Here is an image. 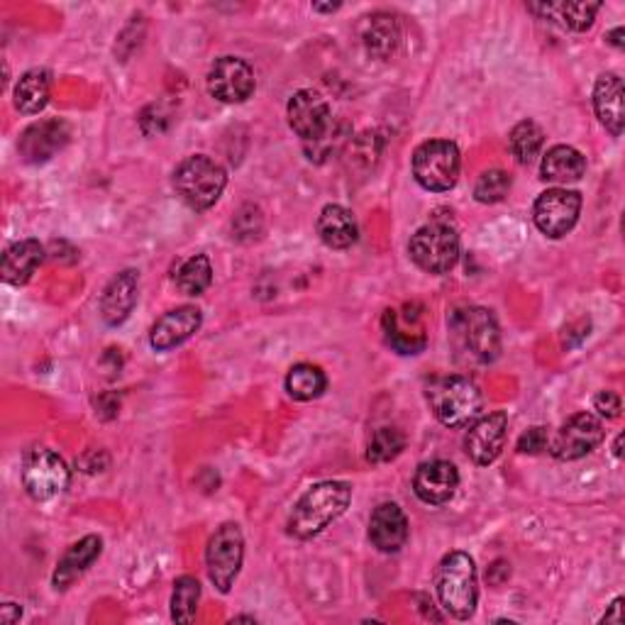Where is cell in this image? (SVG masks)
<instances>
[{
  "mask_svg": "<svg viewBox=\"0 0 625 625\" xmlns=\"http://www.w3.org/2000/svg\"><path fill=\"white\" fill-rule=\"evenodd\" d=\"M352 502V488L345 482H320L298 498L288 518V533L298 540L320 535L330 523L345 514Z\"/></svg>",
  "mask_w": 625,
  "mask_h": 625,
  "instance_id": "6da1fadb",
  "label": "cell"
},
{
  "mask_svg": "<svg viewBox=\"0 0 625 625\" xmlns=\"http://www.w3.org/2000/svg\"><path fill=\"white\" fill-rule=\"evenodd\" d=\"M435 591L443 609L450 616L467 621L474 616L479 601L476 567L467 552H450L445 555L435 571Z\"/></svg>",
  "mask_w": 625,
  "mask_h": 625,
  "instance_id": "7a4b0ae2",
  "label": "cell"
},
{
  "mask_svg": "<svg viewBox=\"0 0 625 625\" xmlns=\"http://www.w3.org/2000/svg\"><path fill=\"white\" fill-rule=\"evenodd\" d=\"M428 403L435 418L447 428H464L482 413V391L469 377H440L431 381L428 387Z\"/></svg>",
  "mask_w": 625,
  "mask_h": 625,
  "instance_id": "3957f363",
  "label": "cell"
},
{
  "mask_svg": "<svg viewBox=\"0 0 625 625\" xmlns=\"http://www.w3.org/2000/svg\"><path fill=\"white\" fill-rule=\"evenodd\" d=\"M227 186V174L221 164L205 154H193L174 172V189L193 211L213 208Z\"/></svg>",
  "mask_w": 625,
  "mask_h": 625,
  "instance_id": "277c9868",
  "label": "cell"
},
{
  "mask_svg": "<svg viewBox=\"0 0 625 625\" xmlns=\"http://www.w3.org/2000/svg\"><path fill=\"white\" fill-rule=\"evenodd\" d=\"M455 345L467 354V359L476 364H488L502 354V330L486 308L457 310L450 320Z\"/></svg>",
  "mask_w": 625,
  "mask_h": 625,
  "instance_id": "5b68a950",
  "label": "cell"
},
{
  "mask_svg": "<svg viewBox=\"0 0 625 625\" xmlns=\"http://www.w3.org/2000/svg\"><path fill=\"white\" fill-rule=\"evenodd\" d=\"M460 150L450 140H431L423 142L413 152V176L425 191L445 193L455 189L460 179Z\"/></svg>",
  "mask_w": 625,
  "mask_h": 625,
  "instance_id": "8992f818",
  "label": "cell"
},
{
  "mask_svg": "<svg viewBox=\"0 0 625 625\" xmlns=\"http://www.w3.org/2000/svg\"><path fill=\"white\" fill-rule=\"evenodd\" d=\"M411 259L428 274H447L460 262V235L450 223H428L411 237Z\"/></svg>",
  "mask_w": 625,
  "mask_h": 625,
  "instance_id": "52a82bcc",
  "label": "cell"
},
{
  "mask_svg": "<svg viewBox=\"0 0 625 625\" xmlns=\"http://www.w3.org/2000/svg\"><path fill=\"white\" fill-rule=\"evenodd\" d=\"M243 559H245L243 530H239L237 523H223L215 530L205 550L208 577H211L217 591L227 593L233 589L239 569H243Z\"/></svg>",
  "mask_w": 625,
  "mask_h": 625,
  "instance_id": "ba28073f",
  "label": "cell"
},
{
  "mask_svg": "<svg viewBox=\"0 0 625 625\" xmlns=\"http://www.w3.org/2000/svg\"><path fill=\"white\" fill-rule=\"evenodd\" d=\"M23 486L35 502H51L69 486V467L49 447L30 450L23 464Z\"/></svg>",
  "mask_w": 625,
  "mask_h": 625,
  "instance_id": "9c48e42d",
  "label": "cell"
},
{
  "mask_svg": "<svg viewBox=\"0 0 625 625\" xmlns=\"http://www.w3.org/2000/svg\"><path fill=\"white\" fill-rule=\"evenodd\" d=\"M603 423L593 413H577L552 437L547 450L559 462H575L603 443Z\"/></svg>",
  "mask_w": 625,
  "mask_h": 625,
  "instance_id": "30bf717a",
  "label": "cell"
},
{
  "mask_svg": "<svg viewBox=\"0 0 625 625\" xmlns=\"http://www.w3.org/2000/svg\"><path fill=\"white\" fill-rule=\"evenodd\" d=\"M579 213L581 196L569 189H547L545 193L538 196L533 205V221L538 231L552 239H559L571 233V227L579 221Z\"/></svg>",
  "mask_w": 625,
  "mask_h": 625,
  "instance_id": "8fae6325",
  "label": "cell"
},
{
  "mask_svg": "<svg viewBox=\"0 0 625 625\" xmlns=\"http://www.w3.org/2000/svg\"><path fill=\"white\" fill-rule=\"evenodd\" d=\"M208 93L221 103H245L255 93V71L245 59L221 57L208 74Z\"/></svg>",
  "mask_w": 625,
  "mask_h": 625,
  "instance_id": "7c38bea8",
  "label": "cell"
},
{
  "mask_svg": "<svg viewBox=\"0 0 625 625\" xmlns=\"http://www.w3.org/2000/svg\"><path fill=\"white\" fill-rule=\"evenodd\" d=\"M508 437V415L504 411H494L479 418L464 437V447L469 460L479 467H488L504 452Z\"/></svg>",
  "mask_w": 625,
  "mask_h": 625,
  "instance_id": "4fadbf2b",
  "label": "cell"
},
{
  "mask_svg": "<svg viewBox=\"0 0 625 625\" xmlns=\"http://www.w3.org/2000/svg\"><path fill=\"white\" fill-rule=\"evenodd\" d=\"M286 116L291 130H294L304 142L316 140L318 134L332 122L328 101L322 98L318 91L310 89H304L291 96Z\"/></svg>",
  "mask_w": 625,
  "mask_h": 625,
  "instance_id": "5bb4252c",
  "label": "cell"
},
{
  "mask_svg": "<svg viewBox=\"0 0 625 625\" xmlns=\"http://www.w3.org/2000/svg\"><path fill=\"white\" fill-rule=\"evenodd\" d=\"M460 486V472L452 462L433 460L423 462L413 476V492L428 506H443L455 496Z\"/></svg>",
  "mask_w": 625,
  "mask_h": 625,
  "instance_id": "9a60e30c",
  "label": "cell"
},
{
  "mask_svg": "<svg viewBox=\"0 0 625 625\" xmlns=\"http://www.w3.org/2000/svg\"><path fill=\"white\" fill-rule=\"evenodd\" d=\"M201 322L203 316L196 306H181L164 312L150 330V345L156 352H169L174 347H179L201 330Z\"/></svg>",
  "mask_w": 625,
  "mask_h": 625,
  "instance_id": "2e32d148",
  "label": "cell"
},
{
  "mask_svg": "<svg viewBox=\"0 0 625 625\" xmlns=\"http://www.w3.org/2000/svg\"><path fill=\"white\" fill-rule=\"evenodd\" d=\"M138 294H140V274L134 272V269H125L118 276H113L101 296L103 320L113 328L122 326L134 310V304H138Z\"/></svg>",
  "mask_w": 625,
  "mask_h": 625,
  "instance_id": "e0dca14e",
  "label": "cell"
},
{
  "mask_svg": "<svg viewBox=\"0 0 625 625\" xmlns=\"http://www.w3.org/2000/svg\"><path fill=\"white\" fill-rule=\"evenodd\" d=\"M369 540L379 552H399L409 540V518L396 504H381L369 518Z\"/></svg>",
  "mask_w": 625,
  "mask_h": 625,
  "instance_id": "ac0fdd59",
  "label": "cell"
},
{
  "mask_svg": "<svg viewBox=\"0 0 625 625\" xmlns=\"http://www.w3.org/2000/svg\"><path fill=\"white\" fill-rule=\"evenodd\" d=\"M593 110L613 138L623 134V81L618 74H603L593 86Z\"/></svg>",
  "mask_w": 625,
  "mask_h": 625,
  "instance_id": "d6986e66",
  "label": "cell"
},
{
  "mask_svg": "<svg viewBox=\"0 0 625 625\" xmlns=\"http://www.w3.org/2000/svg\"><path fill=\"white\" fill-rule=\"evenodd\" d=\"M69 138V128L61 120H47L33 125V128L25 130L23 140H20V154L25 156V162H45L57 150L64 148V142Z\"/></svg>",
  "mask_w": 625,
  "mask_h": 625,
  "instance_id": "ffe728a7",
  "label": "cell"
},
{
  "mask_svg": "<svg viewBox=\"0 0 625 625\" xmlns=\"http://www.w3.org/2000/svg\"><path fill=\"white\" fill-rule=\"evenodd\" d=\"M45 262V247L37 239H20V243L10 245L3 255V281L10 286L27 284L37 267Z\"/></svg>",
  "mask_w": 625,
  "mask_h": 625,
  "instance_id": "44dd1931",
  "label": "cell"
},
{
  "mask_svg": "<svg viewBox=\"0 0 625 625\" xmlns=\"http://www.w3.org/2000/svg\"><path fill=\"white\" fill-rule=\"evenodd\" d=\"M101 552L103 540L98 535H86L76 545H71L55 569V587L69 589L101 557Z\"/></svg>",
  "mask_w": 625,
  "mask_h": 625,
  "instance_id": "7402d4cb",
  "label": "cell"
},
{
  "mask_svg": "<svg viewBox=\"0 0 625 625\" xmlns=\"http://www.w3.org/2000/svg\"><path fill=\"white\" fill-rule=\"evenodd\" d=\"M318 235L332 249H347L357 243V221L345 205L330 203L318 215Z\"/></svg>",
  "mask_w": 625,
  "mask_h": 625,
  "instance_id": "603a6c76",
  "label": "cell"
},
{
  "mask_svg": "<svg viewBox=\"0 0 625 625\" xmlns=\"http://www.w3.org/2000/svg\"><path fill=\"white\" fill-rule=\"evenodd\" d=\"M585 154L575 148H567V144H555V148L547 150V154L543 156V166H540L543 179L552 184H575L585 176Z\"/></svg>",
  "mask_w": 625,
  "mask_h": 625,
  "instance_id": "cb8c5ba5",
  "label": "cell"
},
{
  "mask_svg": "<svg viewBox=\"0 0 625 625\" xmlns=\"http://www.w3.org/2000/svg\"><path fill=\"white\" fill-rule=\"evenodd\" d=\"M51 93V74L47 69H30L15 83V108L23 116H37L47 108Z\"/></svg>",
  "mask_w": 625,
  "mask_h": 625,
  "instance_id": "d4e9b609",
  "label": "cell"
},
{
  "mask_svg": "<svg viewBox=\"0 0 625 625\" xmlns=\"http://www.w3.org/2000/svg\"><path fill=\"white\" fill-rule=\"evenodd\" d=\"M399 23L387 13H374L367 17V23L362 25V42L372 57L389 59L396 47H399Z\"/></svg>",
  "mask_w": 625,
  "mask_h": 625,
  "instance_id": "484cf974",
  "label": "cell"
},
{
  "mask_svg": "<svg viewBox=\"0 0 625 625\" xmlns=\"http://www.w3.org/2000/svg\"><path fill=\"white\" fill-rule=\"evenodd\" d=\"M328 387V379L326 374H322L320 367L316 364H296V367H291L288 377H286V391L291 399L296 401H312L318 399V396L326 391Z\"/></svg>",
  "mask_w": 625,
  "mask_h": 625,
  "instance_id": "4316f807",
  "label": "cell"
},
{
  "mask_svg": "<svg viewBox=\"0 0 625 625\" xmlns=\"http://www.w3.org/2000/svg\"><path fill=\"white\" fill-rule=\"evenodd\" d=\"M176 286H179L181 294L186 296H201L203 291L211 286L213 281V267H211V259L205 255H193L181 262V267L176 269L174 274Z\"/></svg>",
  "mask_w": 625,
  "mask_h": 625,
  "instance_id": "83f0119b",
  "label": "cell"
},
{
  "mask_svg": "<svg viewBox=\"0 0 625 625\" xmlns=\"http://www.w3.org/2000/svg\"><path fill=\"white\" fill-rule=\"evenodd\" d=\"M510 152H514L520 164H530L543 150L545 132L533 120H520L514 130H510Z\"/></svg>",
  "mask_w": 625,
  "mask_h": 625,
  "instance_id": "f1b7e54d",
  "label": "cell"
},
{
  "mask_svg": "<svg viewBox=\"0 0 625 625\" xmlns=\"http://www.w3.org/2000/svg\"><path fill=\"white\" fill-rule=\"evenodd\" d=\"M198 601H201V585L196 577H179L174 581L172 593V618L176 623H193Z\"/></svg>",
  "mask_w": 625,
  "mask_h": 625,
  "instance_id": "f546056e",
  "label": "cell"
},
{
  "mask_svg": "<svg viewBox=\"0 0 625 625\" xmlns=\"http://www.w3.org/2000/svg\"><path fill=\"white\" fill-rule=\"evenodd\" d=\"M533 10H545V15H557V20L565 23V27L585 33L593 25L597 13L601 10V3H562V5H540Z\"/></svg>",
  "mask_w": 625,
  "mask_h": 625,
  "instance_id": "4dcf8cb0",
  "label": "cell"
},
{
  "mask_svg": "<svg viewBox=\"0 0 625 625\" xmlns=\"http://www.w3.org/2000/svg\"><path fill=\"white\" fill-rule=\"evenodd\" d=\"M405 437L396 428H379L372 435V443L367 447V460L374 464H384L396 460L403 452Z\"/></svg>",
  "mask_w": 625,
  "mask_h": 625,
  "instance_id": "1f68e13d",
  "label": "cell"
},
{
  "mask_svg": "<svg viewBox=\"0 0 625 625\" xmlns=\"http://www.w3.org/2000/svg\"><path fill=\"white\" fill-rule=\"evenodd\" d=\"M350 132V128L345 122H330L326 130H322L316 140H308L304 142V150L308 154V160H316L322 162L328 160L332 154V150L342 148V142H345V134Z\"/></svg>",
  "mask_w": 625,
  "mask_h": 625,
  "instance_id": "d6a6232c",
  "label": "cell"
},
{
  "mask_svg": "<svg viewBox=\"0 0 625 625\" xmlns=\"http://www.w3.org/2000/svg\"><path fill=\"white\" fill-rule=\"evenodd\" d=\"M510 189V176L502 169H488L474 186V198L479 203H498L504 201L506 193Z\"/></svg>",
  "mask_w": 625,
  "mask_h": 625,
  "instance_id": "836d02e7",
  "label": "cell"
},
{
  "mask_svg": "<svg viewBox=\"0 0 625 625\" xmlns=\"http://www.w3.org/2000/svg\"><path fill=\"white\" fill-rule=\"evenodd\" d=\"M550 445V437L545 428H530L523 437L518 440V452L523 455H540L545 452Z\"/></svg>",
  "mask_w": 625,
  "mask_h": 625,
  "instance_id": "e575fe53",
  "label": "cell"
},
{
  "mask_svg": "<svg viewBox=\"0 0 625 625\" xmlns=\"http://www.w3.org/2000/svg\"><path fill=\"white\" fill-rule=\"evenodd\" d=\"M593 409L599 411V415H603V418H618L621 415V396L618 393H613V391H601L597 399H593Z\"/></svg>",
  "mask_w": 625,
  "mask_h": 625,
  "instance_id": "d590c367",
  "label": "cell"
},
{
  "mask_svg": "<svg viewBox=\"0 0 625 625\" xmlns=\"http://www.w3.org/2000/svg\"><path fill=\"white\" fill-rule=\"evenodd\" d=\"M621 609H623V599H616L611 603V611L606 613V616H603V623H623Z\"/></svg>",
  "mask_w": 625,
  "mask_h": 625,
  "instance_id": "8d00e7d4",
  "label": "cell"
},
{
  "mask_svg": "<svg viewBox=\"0 0 625 625\" xmlns=\"http://www.w3.org/2000/svg\"><path fill=\"white\" fill-rule=\"evenodd\" d=\"M621 37H623V27H616V30H613V33L606 37V39L611 42L613 47H618V49H621V47H623V39H621Z\"/></svg>",
  "mask_w": 625,
  "mask_h": 625,
  "instance_id": "74e56055",
  "label": "cell"
},
{
  "mask_svg": "<svg viewBox=\"0 0 625 625\" xmlns=\"http://www.w3.org/2000/svg\"><path fill=\"white\" fill-rule=\"evenodd\" d=\"M340 5H312V10H318V13H332V10H338Z\"/></svg>",
  "mask_w": 625,
  "mask_h": 625,
  "instance_id": "f35d334b",
  "label": "cell"
},
{
  "mask_svg": "<svg viewBox=\"0 0 625 625\" xmlns=\"http://www.w3.org/2000/svg\"><path fill=\"white\" fill-rule=\"evenodd\" d=\"M621 445H623V435H618V440H616V457H621V455H623V450H621Z\"/></svg>",
  "mask_w": 625,
  "mask_h": 625,
  "instance_id": "ab89813d",
  "label": "cell"
}]
</instances>
